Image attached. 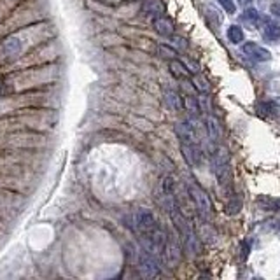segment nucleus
<instances>
[{
    "label": "nucleus",
    "mask_w": 280,
    "mask_h": 280,
    "mask_svg": "<svg viewBox=\"0 0 280 280\" xmlns=\"http://www.w3.org/2000/svg\"><path fill=\"white\" fill-rule=\"evenodd\" d=\"M165 100H167L168 107L173 109V110H181L182 109V98L177 95L175 91H165Z\"/></svg>",
    "instance_id": "16"
},
{
    "label": "nucleus",
    "mask_w": 280,
    "mask_h": 280,
    "mask_svg": "<svg viewBox=\"0 0 280 280\" xmlns=\"http://www.w3.org/2000/svg\"><path fill=\"white\" fill-rule=\"evenodd\" d=\"M242 21L250 28H257L263 21V16L257 12V9H254V7H247V9L244 11V14H242Z\"/></svg>",
    "instance_id": "10"
},
{
    "label": "nucleus",
    "mask_w": 280,
    "mask_h": 280,
    "mask_svg": "<svg viewBox=\"0 0 280 280\" xmlns=\"http://www.w3.org/2000/svg\"><path fill=\"white\" fill-rule=\"evenodd\" d=\"M154 28H156V32L163 37L173 35V23L168 18H165V16H158V18H154Z\"/></svg>",
    "instance_id": "11"
},
{
    "label": "nucleus",
    "mask_w": 280,
    "mask_h": 280,
    "mask_svg": "<svg viewBox=\"0 0 280 280\" xmlns=\"http://www.w3.org/2000/svg\"><path fill=\"white\" fill-rule=\"evenodd\" d=\"M228 39L233 44H240V42H244L245 35H244V30L238 27V25H231L230 28H228Z\"/></svg>",
    "instance_id": "17"
},
{
    "label": "nucleus",
    "mask_w": 280,
    "mask_h": 280,
    "mask_svg": "<svg viewBox=\"0 0 280 280\" xmlns=\"http://www.w3.org/2000/svg\"><path fill=\"white\" fill-rule=\"evenodd\" d=\"M181 250L182 249L179 245V240L173 236V233L170 231L165 233V240H163V245H161V254H159V257L165 261V265L170 266V268H175L182 257Z\"/></svg>",
    "instance_id": "3"
},
{
    "label": "nucleus",
    "mask_w": 280,
    "mask_h": 280,
    "mask_svg": "<svg viewBox=\"0 0 280 280\" xmlns=\"http://www.w3.org/2000/svg\"><path fill=\"white\" fill-rule=\"evenodd\" d=\"M219 4L223 6V9L228 12V14H235L236 6H235V0H219Z\"/></svg>",
    "instance_id": "21"
},
{
    "label": "nucleus",
    "mask_w": 280,
    "mask_h": 280,
    "mask_svg": "<svg viewBox=\"0 0 280 280\" xmlns=\"http://www.w3.org/2000/svg\"><path fill=\"white\" fill-rule=\"evenodd\" d=\"M212 170H214L215 179H217L224 194L226 196L233 194V172L230 165V156H228V151L223 146H219L212 152Z\"/></svg>",
    "instance_id": "1"
},
{
    "label": "nucleus",
    "mask_w": 280,
    "mask_h": 280,
    "mask_svg": "<svg viewBox=\"0 0 280 280\" xmlns=\"http://www.w3.org/2000/svg\"><path fill=\"white\" fill-rule=\"evenodd\" d=\"M193 83H194V88H196V90H200L202 93L209 91V84H207V81H203L200 77H193Z\"/></svg>",
    "instance_id": "22"
},
{
    "label": "nucleus",
    "mask_w": 280,
    "mask_h": 280,
    "mask_svg": "<svg viewBox=\"0 0 280 280\" xmlns=\"http://www.w3.org/2000/svg\"><path fill=\"white\" fill-rule=\"evenodd\" d=\"M198 235H200V238L203 240V242H214V238H215V231L212 230V226L210 224H207V221L203 219V224H202V228H200V233H198Z\"/></svg>",
    "instance_id": "19"
},
{
    "label": "nucleus",
    "mask_w": 280,
    "mask_h": 280,
    "mask_svg": "<svg viewBox=\"0 0 280 280\" xmlns=\"http://www.w3.org/2000/svg\"><path fill=\"white\" fill-rule=\"evenodd\" d=\"M137 266H138L140 275L146 277V278H156V277H159V273H161L156 256H154V254H151L149 250H146V249H142L138 252Z\"/></svg>",
    "instance_id": "4"
},
{
    "label": "nucleus",
    "mask_w": 280,
    "mask_h": 280,
    "mask_svg": "<svg viewBox=\"0 0 280 280\" xmlns=\"http://www.w3.org/2000/svg\"><path fill=\"white\" fill-rule=\"evenodd\" d=\"M275 110H277V105L273 102H261V104H257V112L263 114V116H270Z\"/></svg>",
    "instance_id": "20"
},
{
    "label": "nucleus",
    "mask_w": 280,
    "mask_h": 280,
    "mask_svg": "<svg viewBox=\"0 0 280 280\" xmlns=\"http://www.w3.org/2000/svg\"><path fill=\"white\" fill-rule=\"evenodd\" d=\"M205 128H207V133H209V137L214 140V142H219L221 137H223V130H221V125L219 121L215 119L214 116H207L205 119Z\"/></svg>",
    "instance_id": "9"
},
{
    "label": "nucleus",
    "mask_w": 280,
    "mask_h": 280,
    "mask_svg": "<svg viewBox=\"0 0 280 280\" xmlns=\"http://www.w3.org/2000/svg\"><path fill=\"white\" fill-rule=\"evenodd\" d=\"M181 151H182V156H184L186 163L189 167L196 168L202 165L203 161V152L200 149V144H184L181 142Z\"/></svg>",
    "instance_id": "5"
},
{
    "label": "nucleus",
    "mask_w": 280,
    "mask_h": 280,
    "mask_svg": "<svg viewBox=\"0 0 280 280\" xmlns=\"http://www.w3.org/2000/svg\"><path fill=\"white\" fill-rule=\"evenodd\" d=\"M242 49H244V53L254 62H270L271 60L270 51L266 48H263V46H259V44H256V42H245Z\"/></svg>",
    "instance_id": "6"
},
{
    "label": "nucleus",
    "mask_w": 280,
    "mask_h": 280,
    "mask_svg": "<svg viewBox=\"0 0 280 280\" xmlns=\"http://www.w3.org/2000/svg\"><path fill=\"white\" fill-rule=\"evenodd\" d=\"M257 205L261 207L263 210H277L278 207H280V203L278 200H275V198H271V196H259L257 198Z\"/></svg>",
    "instance_id": "18"
},
{
    "label": "nucleus",
    "mask_w": 280,
    "mask_h": 280,
    "mask_svg": "<svg viewBox=\"0 0 280 280\" xmlns=\"http://www.w3.org/2000/svg\"><path fill=\"white\" fill-rule=\"evenodd\" d=\"M182 107L188 110L191 116H198V114L202 112L200 104H198V98H194V96H191V95L182 96Z\"/></svg>",
    "instance_id": "14"
},
{
    "label": "nucleus",
    "mask_w": 280,
    "mask_h": 280,
    "mask_svg": "<svg viewBox=\"0 0 280 280\" xmlns=\"http://www.w3.org/2000/svg\"><path fill=\"white\" fill-rule=\"evenodd\" d=\"M249 2H250V0H240V4H242V6H247Z\"/></svg>",
    "instance_id": "26"
},
{
    "label": "nucleus",
    "mask_w": 280,
    "mask_h": 280,
    "mask_svg": "<svg viewBox=\"0 0 280 280\" xmlns=\"http://www.w3.org/2000/svg\"><path fill=\"white\" fill-rule=\"evenodd\" d=\"M175 133L181 142L184 144H198V133L189 121H181L175 125Z\"/></svg>",
    "instance_id": "7"
},
{
    "label": "nucleus",
    "mask_w": 280,
    "mask_h": 280,
    "mask_svg": "<svg viewBox=\"0 0 280 280\" xmlns=\"http://www.w3.org/2000/svg\"><path fill=\"white\" fill-rule=\"evenodd\" d=\"M240 247H242V261H245V259H247V256H249V252H250V244L247 240H244L240 244Z\"/></svg>",
    "instance_id": "23"
},
{
    "label": "nucleus",
    "mask_w": 280,
    "mask_h": 280,
    "mask_svg": "<svg viewBox=\"0 0 280 280\" xmlns=\"http://www.w3.org/2000/svg\"><path fill=\"white\" fill-rule=\"evenodd\" d=\"M263 37H265L266 41H280V23L277 21L270 19V18H263Z\"/></svg>",
    "instance_id": "8"
},
{
    "label": "nucleus",
    "mask_w": 280,
    "mask_h": 280,
    "mask_svg": "<svg viewBox=\"0 0 280 280\" xmlns=\"http://www.w3.org/2000/svg\"><path fill=\"white\" fill-rule=\"evenodd\" d=\"M270 14L273 16V18L280 19V0H277V2L271 4V7H270Z\"/></svg>",
    "instance_id": "24"
},
{
    "label": "nucleus",
    "mask_w": 280,
    "mask_h": 280,
    "mask_svg": "<svg viewBox=\"0 0 280 280\" xmlns=\"http://www.w3.org/2000/svg\"><path fill=\"white\" fill-rule=\"evenodd\" d=\"M240 209H242V198L236 196L235 193L230 194V196H228V202H226V207H224L226 214L228 215H235V214H238Z\"/></svg>",
    "instance_id": "15"
},
{
    "label": "nucleus",
    "mask_w": 280,
    "mask_h": 280,
    "mask_svg": "<svg viewBox=\"0 0 280 280\" xmlns=\"http://www.w3.org/2000/svg\"><path fill=\"white\" fill-rule=\"evenodd\" d=\"M168 67H170V72L175 75L177 79H189L191 77V72L188 70V67L179 60H172Z\"/></svg>",
    "instance_id": "13"
},
{
    "label": "nucleus",
    "mask_w": 280,
    "mask_h": 280,
    "mask_svg": "<svg viewBox=\"0 0 280 280\" xmlns=\"http://www.w3.org/2000/svg\"><path fill=\"white\" fill-rule=\"evenodd\" d=\"M186 188H188V194L191 202H193L194 209L200 214V217L205 221H210L212 214H214V207H212L210 196L205 193V189H203L196 181H188Z\"/></svg>",
    "instance_id": "2"
},
{
    "label": "nucleus",
    "mask_w": 280,
    "mask_h": 280,
    "mask_svg": "<svg viewBox=\"0 0 280 280\" xmlns=\"http://www.w3.org/2000/svg\"><path fill=\"white\" fill-rule=\"evenodd\" d=\"M159 53L161 54H168L167 58H172V56H175V51H173L172 48H168V46H159Z\"/></svg>",
    "instance_id": "25"
},
{
    "label": "nucleus",
    "mask_w": 280,
    "mask_h": 280,
    "mask_svg": "<svg viewBox=\"0 0 280 280\" xmlns=\"http://www.w3.org/2000/svg\"><path fill=\"white\" fill-rule=\"evenodd\" d=\"M19 49H21V41L18 37H9V39H6L2 42V46H0V51H2V54H6V56L16 54Z\"/></svg>",
    "instance_id": "12"
}]
</instances>
